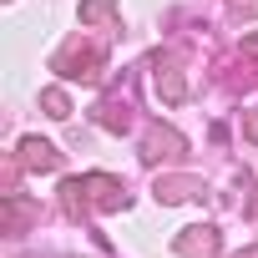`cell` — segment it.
<instances>
[{
    "label": "cell",
    "mask_w": 258,
    "mask_h": 258,
    "mask_svg": "<svg viewBox=\"0 0 258 258\" xmlns=\"http://www.w3.org/2000/svg\"><path fill=\"white\" fill-rule=\"evenodd\" d=\"M26 152H31V162H41V167H51V162H56L46 142H26Z\"/></svg>",
    "instance_id": "cell-1"
}]
</instances>
